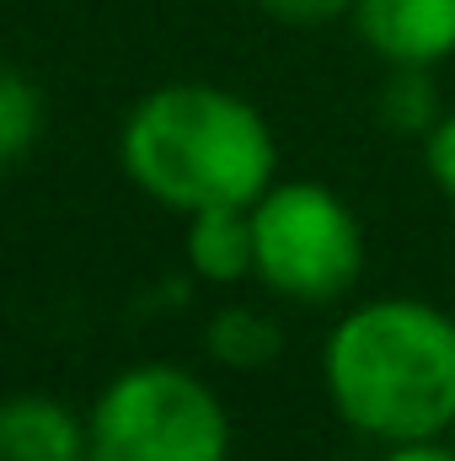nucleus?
Here are the masks:
<instances>
[{
	"mask_svg": "<svg viewBox=\"0 0 455 461\" xmlns=\"http://www.w3.org/2000/svg\"><path fill=\"white\" fill-rule=\"evenodd\" d=\"M322 386L375 446L455 435V312L424 295H370L322 344Z\"/></svg>",
	"mask_w": 455,
	"mask_h": 461,
	"instance_id": "1",
	"label": "nucleus"
},
{
	"mask_svg": "<svg viewBox=\"0 0 455 461\" xmlns=\"http://www.w3.org/2000/svg\"><path fill=\"white\" fill-rule=\"evenodd\" d=\"M129 183L177 210L257 204L279 177V140L257 103L210 81H172L145 92L118 134Z\"/></svg>",
	"mask_w": 455,
	"mask_h": 461,
	"instance_id": "2",
	"label": "nucleus"
},
{
	"mask_svg": "<svg viewBox=\"0 0 455 461\" xmlns=\"http://www.w3.org/2000/svg\"><path fill=\"white\" fill-rule=\"evenodd\" d=\"M252 279L295 306H333L364 279V226L338 188L317 177H273L252 204Z\"/></svg>",
	"mask_w": 455,
	"mask_h": 461,
	"instance_id": "3",
	"label": "nucleus"
},
{
	"mask_svg": "<svg viewBox=\"0 0 455 461\" xmlns=\"http://www.w3.org/2000/svg\"><path fill=\"white\" fill-rule=\"evenodd\" d=\"M86 461H230V413L193 370L134 365L86 413Z\"/></svg>",
	"mask_w": 455,
	"mask_h": 461,
	"instance_id": "4",
	"label": "nucleus"
},
{
	"mask_svg": "<svg viewBox=\"0 0 455 461\" xmlns=\"http://www.w3.org/2000/svg\"><path fill=\"white\" fill-rule=\"evenodd\" d=\"M348 22L380 65L440 70L455 59V0H353Z\"/></svg>",
	"mask_w": 455,
	"mask_h": 461,
	"instance_id": "5",
	"label": "nucleus"
},
{
	"mask_svg": "<svg viewBox=\"0 0 455 461\" xmlns=\"http://www.w3.org/2000/svg\"><path fill=\"white\" fill-rule=\"evenodd\" d=\"M0 461H86V419L49 392L0 397Z\"/></svg>",
	"mask_w": 455,
	"mask_h": 461,
	"instance_id": "6",
	"label": "nucleus"
},
{
	"mask_svg": "<svg viewBox=\"0 0 455 461\" xmlns=\"http://www.w3.org/2000/svg\"><path fill=\"white\" fill-rule=\"evenodd\" d=\"M183 258L199 279L210 285H241L257 268V241H252V204H220L188 215Z\"/></svg>",
	"mask_w": 455,
	"mask_h": 461,
	"instance_id": "7",
	"label": "nucleus"
},
{
	"mask_svg": "<svg viewBox=\"0 0 455 461\" xmlns=\"http://www.w3.org/2000/svg\"><path fill=\"white\" fill-rule=\"evenodd\" d=\"M204 348L226 370H268L284 354V328L257 306H220L204 328Z\"/></svg>",
	"mask_w": 455,
	"mask_h": 461,
	"instance_id": "8",
	"label": "nucleus"
},
{
	"mask_svg": "<svg viewBox=\"0 0 455 461\" xmlns=\"http://www.w3.org/2000/svg\"><path fill=\"white\" fill-rule=\"evenodd\" d=\"M445 113L440 103V81L434 70H418V65H386V86H380V123L397 129V134H413L424 140Z\"/></svg>",
	"mask_w": 455,
	"mask_h": 461,
	"instance_id": "9",
	"label": "nucleus"
},
{
	"mask_svg": "<svg viewBox=\"0 0 455 461\" xmlns=\"http://www.w3.org/2000/svg\"><path fill=\"white\" fill-rule=\"evenodd\" d=\"M43 134V92L22 76L0 65V167L22 161Z\"/></svg>",
	"mask_w": 455,
	"mask_h": 461,
	"instance_id": "10",
	"label": "nucleus"
},
{
	"mask_svg": "<svg viewBox=\"0 0 455 461\" xmlns=\"http://www.w3.org/2000/svg\"><path fill=\"white\" fill-rule=\"evenodd\" d=\"M418 156H424V172H429V183L445 194L455 204V108L440 113V123L418 140Z\"/></svg>",
	"mask_w": 455,
	"mask_h": 461,
	"instance_id": "11",
	"label": "nucleus"
},
{
	"mask_svg": "<svg viewBox=\"0 0 455 461\" xmlns=\"http://www.w3.org/2000/svg\"><path fill=\"white\" fill-rule=\"evenodd\" d=\"M257 5L284 27H333L353 16V0H257Z\"/></svg>",
	"mask_w": 455,
	"mask_h": 461,
	"instance_id": "12",
	"label": "nucleus"
},
{
	"mask_svg": "<svg viewBox=\"0 0 455 461\" xmlns=\"http://www.w3.org/2000/svg\"><path fill=\"white\" fill-rule=\"evenodd\" d=\"M380 461H455V435H434V440H402L386 446Z\"/></svg>",
	"mask_w": 455,
	"mask_h": 461,
	"instance_id": "13",
	"label": "nucleus"
}]
</instances>
